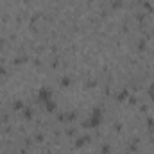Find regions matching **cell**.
Returning a JSON list of instances; mask_svg holds the SVG:
<instances>
[{
	"instance_id": "1",
	"label": "cell",
	"mask_w": 154,
	"mask_h": 154,
	"mask_svg": "<svg viewBox=\"0 0 154 154\" xmlns=\"http://www.w3.org/2000/svg\"><path fill=\"white\" fill-rule=\"evenodd\" d=\"M100 122H102V111L95 108L91 111V115L88 116V122H84V125L86 127H97V125H100Z\"/></svg>"
},
{
	"instance_id": "2",
	"label": "cell",
	"mask_w": 154,
	"mask_h": 154,
	"mask_svg": "<svg viewBox=\"0 0 154 154\" xmlns=\"http://www.w3.org/2000/svg\"><path fill=\"white\" fill-rule=\"evenodd\" d=\"M38 97L43 100V102H45V104H47V102L50 100L52 93H50V90H47V88H41V90H39V93H38Z\"/></svg>"
},
{
	"instance_id": "3",
	"label": "cell",
	"mask_w": 154,
	"mask_h": 154,
	"mask_svg": "<svg viewBox=\"0 0 154 154\" xmlns=\"http://www.w3.org/2000/svg\"><path fill=\"white\" fill-rule=\"evenodd\" d=\"M149 91H151V95H152V99H154V82L151 84V88H149Z\"/></svg>"
}]
</instances>
